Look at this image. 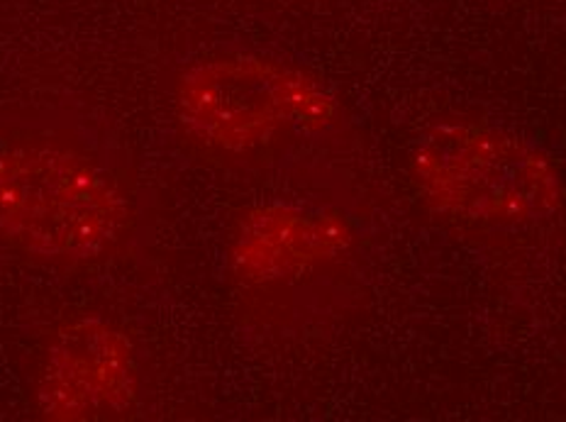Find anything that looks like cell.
<instances>
[{"mask_svg":"<svg viewBox=\"0 0 566 422\" xmlns=\"http://www.w3.org/2000/svg\"><path fill=\"white\" fill-rule=\"evenodd\" d=\"M127 225L115 176L56 139H0V240L38 260L81 264L108 254Z\"/></svg>","mask_w":566,"mask_h":422,"instance_id":"1","label":"cell"},{"mask_svg":"<svg viewBox=\"0 0 566 422\" xmlns=\"http://www.w3.org/2000/svg\"><path fill=\"white\" fill-rule=\"evenodd\" d=\"M412 176L434 213L486 228L545 225L564 191L549 157L505 127L442 120L412 149Z\"/></svg>","mask_w":566,"mask_h":422,"instance_id":"2","label":"cell"},{"mask_svg":"<svg viewBox=\"0 0 566 422\" xmlns=\"http://www.w3.org/2000/svg\"><path fill=\"white\" fill-rule=\"evenodd\" d=\"M176 110L198 145L228 157L321 135L337 117L335 98L315 76L256 54H222L188 66Z\"/></svg>","mask_w":566,"mask_h":422,"instance_id":"3","label":"cell"},{"mask_svg":"<svg viewBox=\"0 0 566 422\" xmlns=\"http://www.w3.org/2000/svg\"><path fill=\"white\" fill-rule=\"evenodd\" d=\"M139 369L133 339L103 318L64 325L46 349L34 403L46 420L123 415L135 403Z\"/></svg>","mask_w":566,"mask_h":422,"instance_id":"4","label":"cell"},{"mask_svg":"<svg viewBox=\"0 0 566 422\" xmlns=\"http://www.w3.org/2000/svg\"><path fill=\"white\" fill-rule=\"evenodd\" d=\"M349 228L329 213L296 205H264L242 220L230 262L244 284H274L347 252Z\"/></svg>","mask_w":566,"mask_h":422,"instance_id":"5","label":"cell"}]
</instances>
